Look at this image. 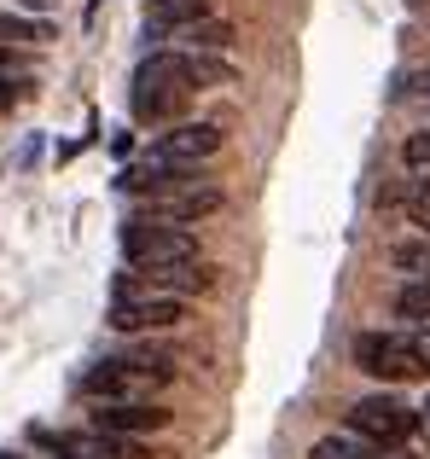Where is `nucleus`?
Listing matches in <instances>:
<instances>
[{
	"mask_svg": "<svg viewBox=\"0 0 430 459\" xmlns=\"http://www.w3.org/2000/svg\"><path fill=\"white\" fill-rule=\"evenodd\" d=\"M233 82V65L221 53H186V47H158L140 58L134 88H128V111L134 123H175L204 88Z\"/></svg>",
	"mask_w": 430,
	"mask_h": 459,
	"instance_id": "nucleus-1",
	"label": "nucleus"
},
{
	"mask_svg": "<svg viewBox=\"0 0 430 459\" xmlns=\"http://www.w3.org/2000/svg\"><path fill=\"white\" fill-rule=\"evenodd\" d=\"M175 384V355L163 349H134V355H105L82 372L88 402H151L158 390Z\"/></svg>",
	"mask_w": 430,
	"mask_h": 459,
	"instance_id": "nucleus-2",
	"label": "nucleus"
},
{
	"mask_svg": "<svg viewBox=\"0 0 430 459\" xmlns=\"http://www.w3.org/2000/svg\"><path fill=\"white\" fill-rule=\"evenodd\" d=\"M355 367L378 384H419V378H430V332L373 325V332L355 337Z\"/></svg>",
	"mask_w": 430,
	"mask_h": 459,
	"instance_id": "nucleus-3",
	"label": "nucleus"
},
{
	"mask_svg": "<svg viewBox=\"0 0 430 459\" xmlns=\"http://www.w3.org/2000/svg\"><path fill=\"white\" fill-rule=\"evenodd\" d=\"M105 320L116 325V332L140 337V332H169V325L186 320V303L169 291H151L146 280H134V273H123V280L111 285V314Z\"/></svg>",
	"mask_w": 430,
	"mask_h": 459,
	"instance_id": "nucleus-4",
	"label": "nucleus"
},
{
	"mask_svg": "<svg viewBox=\"0 0 430 459\" xmlns=\"http://www.w3.org/2000/svg\"><path fill=\"white\" fill-rule=\"evenodd\" d=\"M116 245H123L128 273L169 268V262H198V238L186 227H169V221H128L116 233Z\"/></svg>",
	"mask_w": 430,
	"mask_h": 459,
	"instance_id": "nucleus-5",
	"label": "nucleus"
},
{
	"mask_svg": "<svg viewBox=\"0 0 430 459\" xmlns=\"http://www.w3.org/2000/svg\"><path fill=\"white\" fill-rule=\"evenodd\" d=\"M349 437L373 442V448H408L419 437V407H408L401 395H361L349 402Z\"/></svg>",
	"mask_w": 430,
	"mask_h": 459,
	"instance_id": "nucleus-6",
	"label": "nucleus"
},
{
	"mask_svg": "<svg viewBox=\"0 0 430 459\" xmlns=\"http://www.w3.org/2000/svg\"><path fill=\"white\" fill-rule=\"evenodd\" d=\"M221 210V186L215 180H198L193 169L186 175H175L169 186L146 192V204H140L134 221H169V227H186V221H204V215Z\"/></svg>",
	"mask_w": 430,
	"mask_h": 459,
	"instance_id": "nucleus-7",
	"label": "nucleus"
},
{
	"mask_svg": "<svg viewBox=\"0 0 430 459\" xmlns=\"http://www.w3.org/2000/svg\"><path fill=\"white\" fill-rule=\"evenodd\" d=\"M215 152H221V128L215 123H175V128H163V134L151 140L140 163H151V169H198Z\"/></svg>",
	"mask_w": 430,
	"mask_h": 459,
	"instance_id": "nucleus-8",
	"label": "nucleus"
},
{
	"mask_svg": "<svg viewBox=\"0 0 430 459\" xmlns=\"http://www.w3.org/2000/svg\"><path fill=\"white\" fill-rule=\"evenodd\" d=\"M378 210H384L396 227H408V233H425V238H430V175H401V180H390V186L378 192Z\"/></svg>",
	"mask_w": 430,
	"mask_h": 459,
	"instance_id": "nucleus-9",
	"label": "nucleus"
},
{
	"mask_svg": "<svg viewBox=\"0 0 430 459\" xmlns=\"http://www.w3.org/2000/svg\"><path fill=\"white\" fill-rule=\"evenodd\" d=\"M169 425V407L151 402H93V430H111V437H151V430Z\"/></svg>",
	"mask_w": 430,
	"mask_h": 459,
	"instance_id": "nucleus-10",
	"label": "nucleus"
},
{
	"mask_svg": "<svg viewBox=\"0 0 430 459\" xmlns=\"http://www.w3.org/2000/svg\"><path fill=\"white\" fill-rule=\"evenodd\" d=\"M134 280H146L151 291H169V297H198V291H210L215 285V273L204 268V262H169V268H146V273H134Z\"/></svg>",
	"mask_w": 430,
	"mask_h": 459,
	"instance_id": "nucleus-11",
	"label": "nucleus"
},
{
	"mask_svg": "<svg viewBox=\"0 0 430 459\" xmlns=\"http://www.w3.org/2000/svg\"><path fill=\"white\" fill-rule=\"evenodd\" d=\"M181 41L186 53H227V47H233V23L227 18H186V23H175V30H163L158 41Z\"/></svg>",
	"mask_w": 430,
	"mask_h": 459,
	"instance_id": "nucleus-12",
	"label": "nucleus"
},
{
	"mask_svg": "<svg viewBox=\"0 0 430 459\" xmlns=\"http://www.w3.org/2000/svg\"><path fill=\"white\" fill-rule=\"evenodd\" d=\"M390 262H396V273H408V280H430V238L425 233L390 238Z\"/></svg>",
	"mask_w": 430,
	"mask_h": 459,
	"instance_id": "nucleus-13",
	"label": "nucleus"
},
{
	"mask_svg": "<svg viewBox=\"0 0 430 459\" xmlns=\"http://www.w3.org/2000/svg\"><path fill=\"white\" fill-rule=\"evenodd\" d=\"M53 41L47 18H23V12H0V47H41Z\"/></svg>",
	"mask_w": 430,
	"mask_h": 459,
	"instance_id": "nucleus-14",
	"label": "nucleus"
},
{
	"mask_svg": "<svg viewBox=\"0 0 430 459\" xmlns=\"http://www.w3.org/2000/svg\"><path fill=\"white\" fill-rule=\"evenodd\" d=\"M396 314L401 325H413V332H430V280H408L396 291Z\"/></svg>",
	"mask_w": 430,
	"mask_h": 459,
	"instance_id": "nucleus-15",
	"label": "nucleus"
},
{
	"mask_svg": "<svg viewBox=\"0 0 430 459\" xmlns=\"http://www.w3.org/2000/svg\"><path fill=\"white\" fill-rule=\"evenodd\" d=\"M314 459H408L401 448H373V442H361V437H326L314 448Z\"/></svg>",
	"mask_w": 430,
	"mask_h": 459,
	"instance_id": "nucleus-16",
	"label": "nucleus"
},
{
	"mask_svg": "<svg viewBox=\"0 0 430 459\" xmlns=\"http://www.w3.org/2000/svg\"><path fill=\"white\" fill-rule=\"evenodd\" d=\"M401 163H408V175H430V128L401 140Z\"/></svg>",
	"mask_w": 430,
	"mask_h": 459,
	"instance_id": "nucleus-17",
	"label": "nucleus"
},
{
	"mask_svg": "<svg viewBox=\"0 0 430 459\" xmlns=\"http://www.w3.org/2000/svg\"><path fill=\"white\" fill-rule=\"evenodd\" d=\"M6 100H12V88H0V105H6Z\"/></svg>",
	"mask_w": 430,
	"mask_h": 459,
	"instance_id": "nucleus-18",
	"label": "nucleus"
},
{
	"mask_svg": "<svg viewBox=\"0 0 430 459\" xmlns=\"http://www.w3.org/2000/svg\"><path fill=\"white\" fill-rule=\"evenodd\" d=\"M0 459H18V454H0Z\"/></svg>",
	"mask_w": 430,
	"mask_h": 459,
	"instance_id": "nucleus-19",
	"label": "nucleus"
},
{
	"mask_svg": "<svg viewBox=\"0 0 430 459\" xmlns=\"http://www.w3.org/2000/svg\"><path fill=\"white\" fill-rule=\"evenodd\" d=\"M425 413H430V407H425Z\"/></svg>",
	"mask_w": 430,
	"mask_h": 459,
	"instance_id": "nucleus-20",
	"label": "nucleus"
}]
</instances>
